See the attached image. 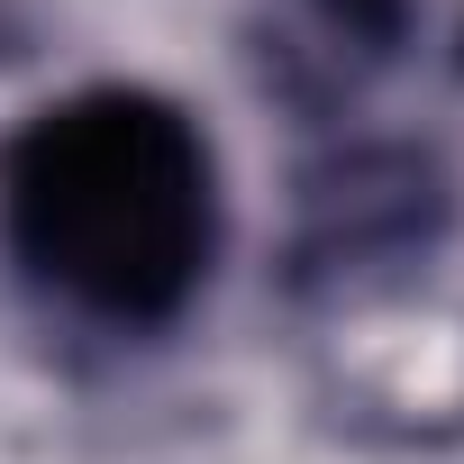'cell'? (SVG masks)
Returning <instances> with one entry per match:
<instances>
[{
  "label": "cell",
  "mask_w": 464,
  "mask_h": 464,
  "mask_svg": "<svg viewBox=\"0 0 464 464\" xmlns=\"http://www.w3.org/2000/svg\"><path fill=\"white\" fill-rule=\"evenodd\" d=\"M0 237L19 274L101 328H164L218 265V155L146 82L28 110L0 146Z\"/></svg>",
  "instance_id": "1"
}]
</instances>
